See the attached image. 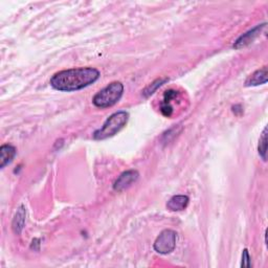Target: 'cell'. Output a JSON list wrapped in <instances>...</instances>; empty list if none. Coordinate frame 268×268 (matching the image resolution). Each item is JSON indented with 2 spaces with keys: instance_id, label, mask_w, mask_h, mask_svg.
<instances>
[{
  "instance_id": "cell-1",
  "label": "cell",
  "mask_w": 268,
  "mask_h": 268,
  "mask_svg": "<svg viewBox=\"0 0 268 268\" xmlns=\"http://www.w3.org/2000/svg\"><path fill=\"white\" fill-rule=\"evenodd\" d=\"M100 76V71L93 67L65 69L53 76L50 86L59 91H77L98 81Z\"/></svg>"
},
{
  "instance_id": "cell-2",
  "label": "cell",
  "mask_w": 268,
  "mask_h": 268,
  "mask_svg": "<svg viewBox=\"0 0 268 268\" xmlns=\"http://www.w3.org/2000/svg\"><path fill=\"white\" fill-rule=\"evenodd\" d=\"M128 120L129 113L126 111H119L111 114L106 120L104 125L93 133V137L97 141H102L115 135L127 125Z\"/></svg>"
},
{
  "instance_id": "cell-3",
  "label": "cell",
  "mask_w": 268,
  "mask_h": 268,
  "mask_svg": "<svg viewBox=\"0 0 268 268\" xmlns=\"http://www.w3.org/2000/svg\"><path fill=\"white\" fill-rule=\"evenodd\" d=\"M123 93H124V85L121 82H112L93 97L92 103L98 108L111 107L119 102Z\"/></svg>"
},
{
  "instance_id": "cell-4",
  "label": "cell",
  "mask_w": 268,
  "mask_h": 268,
  "mask_svg": "<svg viewBox=\"0 0 268 268\" xmlns=\"http://www.w3.org/2000/svg\"><path fill=\"white\" fill-rule=\"evenodd\" d=\"M177 234L172 229L163 230L159 236L156 238L153 247L155 251L162 255H168L176 247Z\"/></svg>"
},
{
  "instance_id": "cell-5",
  "label": "cell",
  "mask_w": 268,
  "mask_h": 268,
  "mask_svg": "<svg viewBox=\"0 0 268 268\" xmlns=\"http://www.w3.org/2000/svg\"><path fill=\"white\" fill-rule=\"evenodd\" d=\"M140 174L136 170H129L123 174H121L120 177L115 180L113 185V189L118 192L124 191L127 187H129L133 183H135L139 179Z\"/></svg>"
},
{
  "instance_id": "cell-6",
  "label": "cell",
  "mask_w": 268,
  "mask_h": 268,
  "mask_svg": "<svg viewBox=\"0 0 268 268\" xmlns=\"http://www.w3.org/2000/svg\"><path fill=\"white\" fill-rule=\"evenodd\" d=\"M265 26H266V23L259 24L256 27H253L252 30L246 32L245 34L240 36V37H239L237 39V41L235 42L234 48L240 49L242 47H245V46H247L248 44H250L252 41H255V39L259 37V35L262 33V31L264 30Z\"/></svg>"
},
{
  "instance_id": "cell-7",
  "label": "cell",
  "mask_w": 268,
  "mask_h": 268,
  "mask_svg": "<svg viewBox=\"0 0 268 268\" xmlns=\"http://www.w3.org/2000/svg\"><path fill=\"white\" fill-rule=\"evenodd\" d=\"M190 198L186 195H175L173 196L166 204V207L172 212H178L183 211V209L186 208L187 205H189Z\"/></svg>"
},
{
  "instance_id": "cell-8",
  "label": "cell",
  "mask_w": 268,
  "mask_h": 268,
  "mask_svg": "<svg viewBox=\"0 0 268 268\" xmlns=\"http://www.w3.org/2000/svg\"><path fill=\"white\" fill-rule=\"evenodd\" d=\"M267 83V67L264 66L256 70L245 81V86H258Z\"/></svg>"
},
{
  "instance_id": "cell-9",
  "label": "cell",
  "mask_w": 268,
  "mask_h": 268,
  "mask_svg": "<svg viewBox=\"0 0 268 268\" xmlns=\"http://www.w3.org/2000/svg\"><path fill=\"white\" fill-rule=\"evenodd\" d=\"M16 155V148L12 144H2L0 147V166L4 168L9 165Z\"/></svg>"
},
{
  "instance_id": "cell-10",
  "label": "cell",
  "mask_w": 268,
  "mask_h": 268,
  "mask_svg": "<svg viewBox=\"0 0 268 268\" xmlns=\"http://www.w3.org/2000/svg\"><path fill=\"white\" fill-rule=\"evenodd\" d=\"M25 217H26L25 207L23 206H21L17 209V213H16L15 217H14L13 223H12V227H13V230L15 234H17V235L21 234V231H22L24 223H25Z\"/></svg>"
},
{
  "instance_id": "cell-11",
  "label": "cell",
  "mask_w": 268,
  "mask_h": 268,
  "mask_svg": "<svg viewBox=\"0 0 268 268\" xmlns=\"http://www.w3.org/2000/svg\"><path fill=\"white\" fill-rule=\"evenodd\" d=\"M258 151L260 156L263 158V161H266V151H267V128L263 130L262 135L260 137Z\"/></svg>"
},
{
  "instance_id": "cell-12",
  "label": "cell",
  "mask_w": 268,
  "mask_h": 268,
  "mask_svg": "<svg viewBox=\"0 0 268 268\" xmlns=\"http://www.w3.org/2000/svg\"><path fill=\"white\" fill-rule=\"evenodd\" d=\"M165 81H166V79H157L155 82H153L151 85H149L147 87V88L144 90L143 93L146 97H149L151 95H153V93L155 92V90L158 88V87H161Z\"/></svg>"
},
{
  "instance_id": "cell-13",
  "label": "cell",
  "mask_w": 268,
  "mask_h": 268,
  "mask_svg": "<svg viewBox=\"0 0 268 268\" xmlns=\"http://www.w3.org/2000/svg\"><path fill=\"white\" fill-rule=\"evenodd\" d=\"M241 267H251V259L248 253L247 249H244L242 252V263H241Z\"/></svg>"
}]
</instances>
